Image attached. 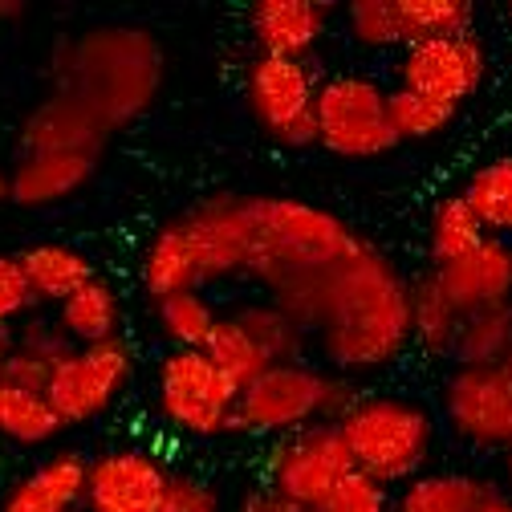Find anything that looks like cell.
<instances>
[{
	"label": "cell",
	"mask_w": 512,
	"mask_h": 512,
	"mask_svg": "<svg viewBox=\"0 0 512 512\" xmlns=\"http://www.w3.org/2000/svg\"><path fill=\"white\" fill-rule=\"evenodd\" d=\"M354 387L342 374L305 362L265 366L236 399L232 435H289L309 423H338L354 403Z\"/></svg>",
	"instance_id": "cell-3"
},
{
	"label": "cell",
	"mask_w": 512,
	"mask_h": 512,
	"mask_svg": "<svg viewBox=\"0 0 512 512\" xmlns=\"http://www.w3.org/2000/svg\"><path fill=\"white\" fill-rule=\"evenodd\" d=\"M236 399L240 387L212 366L204 350H171L159 362V411L167 415L171 427L187 435L196 439L228 435L236 419Z\"/></svg>",
	"instance_id": "cell-6"
},
{
	"label": "cell",
	"mask_w": 512,
	"mask_h": 512,
	"mask_svg": "<svg viewBox=\"0 0 512 512\" xmlns=\"http://www.w3.org/2000/svg\"><path fill=\"white\" fill-rule=\"evenodd\" d=\"M431 273H435L439 289L447 293V301H452L464 317L492 309V305H504L512 297V244L484 236L468 256H460L452 265H439Z\"/></svg>",
	"instance_id": "cell-14"
},
{
	"label": "cell",
	"mask_w": 512,
	"mask_h": 512,
	"mask_svg": "<svg viewBox=\"0 0 512 512\" xmlns=\"http://www.w3.org/2000/svg\"><path fill=\"white\" fill-rule=\"evenodd\" d=\"M338 431L350 447L354 468L378 480L382 488L423 476V464L435 443L431 415L399 395H358L338 419Z\"/></svg>",
	"instance_id": "cell-4"
},
{
	"label": "cell",
	"mask_w": 512,
	"mask_h": 512,
	"mask_svg": "<svg viewBox=\"0 0 512 512\" xmlns=\"http://www.w3.org/2000/svg\"><path fill=\"white\" fill-rule=\"evenodd\" d=\"M155 512H220V496L212 484L196 476H167V488Z\"/></svg>",
	"instance_id": "cell-33"
},
{
	"label": "cell",
	"mask_w": 512,
	"mask_h": 512,
	"mask_svg": "<svg viewBox=\"0 0 512 512\" xmlns=\"http://www.w3.org/2000/svg\"><path fill=\"white\" fill-rule=\"evenodd\" d=\"M21 13H25V5H21V0H0V21L21 17Z\"/></svg>",
	"instance_id": "cell-37"
},
{
	"label": "cell",
	"mask_w": 512,
	"mask_h": 512,
	"mask_svg": "<svg viewBox=\"0 0 512 512\" xmlns=\"http://www.w3.org/2000/svg\"><path fill=\"white\" fill-rule=\"evenodd\" d=\"M53 370H57L53 362H45V358H37V354H25V350L9 346V358H5V370H0V382H5V387H21V391H37V395H45Z\"/></svg>",
	"instance_id": "cell-34"
},
{
	"label": "cell",
	"mask_w": 512,
	"mask_h": 512,
	"mask_svg": "<svg viewBox=\"0 0 512 512\" xmlns=\"http://www.w3.org/2000/svg\"><path fill=\"white\" fill-rule=\"evenodd\" d=\"M508 9H512V5H508Z\"/></svg>",
	"instance_id": "cell-43"
},
{
	"label": "cell",
	"mask_w": 512,
	"mask_h": 512,
	"mask_svg": "<svg viewBox=\"0 0 512 512\" xmlns=\"http://www.w3.org/2000/svg\"><path fill=\"white\" fill-rule=\"evenodd\" d=\"M61 431H66V423L57 419L45 395L0 382V439L21 447H41V443H53Z\"/></svg>",
	"instance_id": "cell-22"
},
{
	"label": "cell",
	"mask_w": 512,
	"mask_h": 512,
	"mask_svg": "<svg viewBox=\"0 0 512 512\" xmlns=\"http://www.w3.org/2000/svg\"><path fill=\"white\" fill-rule=\"evenodd\" d=\"M17 261L25 269V281L41 301H53L61 305L66 297H74L82 285H90L98 277V265L82 248H70V244H33L25 252H17Z\"/></svg>",
	"instance_id": "cell-17"
},
{
	"label": "cell",
	"mask_w": 512,
	"mask_h": 512,
	"mask_svg": "<svg viewBox=\"0 0 512 512\" xmlns=\"http://www.w3.org/2000/svg\"><path fill=\"white\" fill-rule=\"evenodd\" d=\"M29 309H37V297L25 281L21 261L0 252V330H9L13 322H25Z\"/></svg>",
	"instance_id": "cell-32"
},
{
	"label": "cell",
	"mask_w": 512,
	"mask_h": 512,
	"mask_svg": "<svg viewBox=\"0 0 512 512\" xmlns=\"http://www.w3.org/2000/svg\"><path fill=\"white\" fill-rule=\"evenodd\" d=\"M204 354L212 358V366H216L220 374H228V378L236 382L240 391L269 366V358L256 350V342L244 334V326L236 322V317H220L216 330H212V338H208V346H204Z\"/></svg>",
	"instance_id": "cell-28"
},
{
	"label": "cell",
	"mask_w": 512,
	"mask_h": 512,
	"mask_svg": "<svg viewBox=\"0 0 512 512\" xmlns=\"http://www.w3.org/2000/svg\"><path fill=\"white\" fill-rule=\"evenodd\" d=\"M488 232L480 228L476 212L464 204V196H447L435 204L431 212V261L439 265H452L460 256H468Z\"/></svg>",
	"instance_id": "cell-27"
},
{
	"label": "cell",
	"mask_w": 512,
	"mask_h": 512,
	"mask_svg": "<svg viewBox=\"0 0 512 512\" xmlns=\"http://www.w3.org/2000/svg\"><path fill=\"white\" fill-rule=\"evenodd\" d=\"M488 496V484L464 472H431L403 484L395 512H476Z\"/></svg>",
	"instance_id": "cell-21"
},
{
	"label": "cell",
	"mask_w": 512,
	"mask_h": 512,
	"mask_svg": "<svg viewBox=\"0 0 512 512\" xmlns=\"http://www.w3.org/2000/svg\"><path fill=\"white\" fill-rule=\"evenodd\" d=\"M236 512H301V508H293L281 492H273L269 484H261V488H248L244 492V500H240Z\"/></svg>",
	"instance_id": "cell-35"
},
{
	"label": "cell",
	"mask_w": 512,
	"mask_h": 512,
	"mask_svg": "<svg viewBox=\"0 0 512 512\" xmlns=\"http://www.w3.org/2000/svg\"><path fill=\"white\" fill-rule=\"evenodd\" d=\"M98 167V151H37L21 155V163L9 171V200L25 208H49L57 200L74 196L90 183Z\"/></svg>",
	"instance_id": "cell-16"
},
{
	"label": "cell",
	"mask_w": 512,
	"mask_h": 512,
	"mask_svg": "<svg viewBox=\"0 0 512 512\" xmlns=\"http://www.w3.org/2000/svg\"><path fill=\"white\" fill-rule=\"evenodd\" d=\"M5 200H9V171L0 167V204H5Z\"/></svg>",
	"instance_id": "cell-39"
},
{
	"label": "cell",
	"mask_w": 512,
	"mask_h": 512,
	"mask_svg": "<svg viewBox=\"0 0 512 512\" xmlns=\"http://www.w3.org/2000/svg\"><path fill=\"white\" fill-rule=\"evenodd\" d=\"M78 512H86V508H78Z\"/></svg>",
	"instance_id": "cell-42"
},
{
	"label": "cell",
	"mask_w": 512,
	"mask_h": 512,
	"mask_svg": "<svg viewBox=\"0 0 512 512\" xmlns=\"http://www.w3.org/2000/svg\"><path fill=\"white\" fill-rule=\"evenodd\" d=\"M460 326H464V313L447 301L435 273L415 277L411 281V342L435 358H452Z\"/></svg>",
	"instance_id": "cell-19"
},
{
	"label": "cell",
	"mask_w": 512,
	"mask_h": 512,
	"mask_svg": "<svg viewBox=\"0 0 512 512\" xmlns=\"http://www.w3.org/2000/svg\"><path fill=\"white\" fill-rule=\"evenodd\" d=\"M248 106L265 131L285 147H313L317 143V74L309 61L293 57H265L248 61Z\"/></svg>",
	"instance_id": "cell-8"
},
{
	"label": "cell",
	"mask_w": 512,
	"mask_h": 512,
	"mask_svg": "<svg viewBox=\"0 0 512 512\" xmlns=\"http://www.w3.org/2000/svg\"><path fill=\"white\" fill-rule=\"evenodd\" d=\"M512 354V301L468 313L456 338V366H504Z\"/></svg>",
	"instance_id": "cell-24"
},
{
	"label": "cell",
	"mask_w": 512,
	"mask_h": 512,
	"mask_svg": "<svg viewBox=\"0 0 512 512\" xmlns=\"http://www.w3.org/2000/svg\"><path fill=\"white\" fill-rule=\"evenodd\" d=\"M317 147L338 159H378L399 147L387 90L362 74H338L317 86Z\"/></svg>",
	"instance_id": "cell-5"
},
{
	"label": "cell",
	"mask_w": 512,
	"mask_h": 512,
	"mask_svg": "<svg viewBox=\"0 0 512 512\" xmlns=\"http://www.w3.org/2000/svg\"><path fill=\"white\" fill-rule=\"evenodd\" d=\"M293 322L322 338L326 358L346 370H382L411 342V285L362 236L334 269L273 297Z\"/></svg>",
	"instance_id": "cell-1"
},
{
	"label": "cell",
	"mask_w": 512,
	"mask_h": 512,
	"mask_svg": "<svg viewBox=\"0 0 512 512\" xmlns=\"http://www.w3.org/2000/svg\"><path fill=\"white\" fill-rule=\"evenodd\" d=\"M155 317H159V330L175 350H204L220 313L212 309V301L200 289H187V293H171L163 301H155Z\"/></svg>",
	"instance_id": "cell-25"
},
{
	"label": "cell",
	"mask_w": 512,
	"mask_h": 512,
	"mask_svg": "<svg viewBox=\"0 0 512 512\" xmlns=\"http://www.w3.org/2000/svg\"><path fill=\"white\" fill-rule=\"evenodd\" d=\"M387 118H391L395 139L407 143V139L439 135L456 114L435 106V102H427V98H419V94H411V90H403V86H395V90H387Z\"/></svg>",
	"instance_id": "cell-29"
},
{
	"label": "cell",
	"mask_w": 512,
	"mask_h": 512,
	"mask_svg": "<svg viewBox=\"0 0 512 512\" xmlns=\"http://www.w3.org/2000/svg\"><path fill=\"white\" fill-rule=\"evenodd\" d=\"M484 74H488V53L476 33L407 45L399 61V86L452 114L480 90Z\"/></svg>",
	"instance_id": "cell-10"
},
{
	"label": "cell",
	"mask_w": 512,
	"mask_h": 512,
	"mask_svg": "<svg viewBox=\"0 0 512 512\" xmlns=\"http://www.w3.org/2000/svg\"><path fill=\"white\" fill-rule=\"evenodd\" d=\"M476 512H512V496H508V492L488 488V496L480 500V508H476Z\"/></svg>",
	"instance_id": "cell-36"
},
{
	"label": "cell",
	"mask_w": 512,
	"mask_h": 512,
	"mask_svg": "<svg viewBox=\"0 0 512 512\" xmlns=\"http://www.w3.org/2000/svg\"><path fill=\"white\" fill-rule=\"evenodd\" d=\"M460 196L476 212V220L488 236H496V240L512 236V159H492V163L476 167Z\"/></svg>",
	"instance_id": "cell-23"
},
{
	"label": "cell",
	"mask_w": 512,
	"mask_h": 512,
	"mask_svg": "<svg viewBox=\"0 0 512 512\" xmlns=\"http://www.w3.org/2000/svg\"><path fill=\"white\" fill-rule=\"evenodd\" d=\"M350 472H354V460L338 423H309L301 431H289L269 452V488L281 492L301 512L322 508L326 496Z\"/></svg>",
	"instance_id": "cell-7"
},
{
	"label": "cell",
	"mask_w": 512,
	"mask_h": 512,
	"mask_svg": "<svg viewBox=\"0 0 512 512\" xmlns=\"http://www.w3.org/2000/svg\"><path fill=\"white\" fill-rule=\"evenodd\" d=\"M236 322L244 326V334L256 342L269 358V366H281V362H301V350H305V330L293 322V317L277 305H248L240 313H232Z\"/></svg>",
	"instance_id": "cell-26"
},
{
	"label": "cell",
	"mask_w": 512,
	"mask_h": 512,
	"mask_svg": "<svg viewBox=\"0 0 512 512\" xmlns=\"http://www.w3.org/2000/svg\"><path fill=\"white\" fill-rule=\"evenodd\" d=\"M504 472H508V488H512V447H508V456H504ZM512 496V492H508Z\"/></svg>",
	"instance_id": "cell-40"
},
{
	"label": "cell",
	"mask_w": 512,
	"mask_h": 512,
	"mask_svg": "<svg viewBox=\"0 0 512 512\" xmlns=\"http://www.w3.org/2000/svg\"><path fill=\"white\" fill-rule=\"evenodd\" d=\"M317 512H391V492L378 480H370L366 472H350Z\"/></svg>",
	"instance_id": "cell-31"
},
{
	"label": "cell",
	"mask_w": 512,
	"mask_h": 512,
	"mask_svg": "<svg viewBox=\"0 0 512 512\" xmlns=\"http://www.w3.org/2000/svg\"><path fill=\"white\" fill-rule=\"evenodd\" d=\"M118 326H122V301L106 277H94L90 285H82L74 297L57 305V330L74 346L110 342L118 338Z\"/></svg>",
	"instance_id": "cell-18"
},
{
	"label": "cell",
	"mask_w": 512,
	"mask_h": 512,
	"mask_svg": "<svg viewBox=\"0 0 512 512\" xmlns=\"http://www.w3.org/2000/svg\"><path fill=\"white\" fill-rule=\"evenodd\" d=\"M399 45H423L443 37H464L476 25L472 0H395Z\"/></svg>",
	"instance_id": "cell-20"
},
{
	"label": "cell",
	"mask_w": 512,
	"mask_h": 512,
	"mask_svg": "<svg viewBox=\"0 0 512 512\" xmlns=\"http://www.w3.org/2000/svg\"><path fill=\"white\" fill-rule=\"evenodd\" d=\"M330 21L334 5H322V0H256L248 5V29L265 57L309 61L317 41L330 33Z\"/></svg>",
	"instance_id": "cell-13"
},
{
	"label": "cell",
	"mask_w": 512,
	"mask_h": 512,
	"mask_svg": "<svg viewBox=\"0 0 512 512\" xmlns=\"http://www.w3.org/2000/svg\"><path fill=\"white\" fill-rule=\"evenodd\" d=\"M346 25L362 49H403L395 25V0H354V5H346Z\"/></svg>",
	"instance_id": "cell-30"
},
{
	"label": "cell",
	"mask_w": 512,
	"mask_h": 512,
	"mask_svg": "<svg viewBox=\"0 0 512 512\" xmlns=\"http://www.w3.org/2000/svg\"><path fill=\"white\" fill-rule=\"evenodd\" d=\"M167 464L147 452V447H118L98 460H90L86 472V512H155L167 488Z\"/></svg>",
	"instance_id": "cell-12"
},
{
	"label": "cell",
	"mask_w": 512,
	"mask_h": 512,
	"mask_svg": "<svg viewBox=\"0 0 512 512\" xmlns=\"http://www.w3.org/2000/svg\"><path fill=\"white\" fill-rule=\"evenodd\" d=\"M500 370H504V374H508V378H512V354H508V358H504V366H500Z\"/></svg>",
	"instance_id": "cell-41"
},
{
	"label": "cell",
	"mask_w": 512,
	"mask_h": 512,
	"mask_svg": "<svg viewBox=\"0 0 512 512\" xmlns=\"http://www.w3.org/2000/svg\"><path fill=\"white\" fill-rule=\"evenodd\" d=\"M135 354L122 338L98 342V346H74L66 358L57 362L45 399L53 403L57 419L74 427L98 419L131 382Z\"/></svg>",
	"instance_id": "cell-9"
},
{
	"label": "cell",
	"mask_w": 512,
	"mask_h": 512,
	"mask_svg": "<svg viewBox=\"0 0 512 512\" xmlns=\"http://www.w3.org/2000/svg\"><path fill=\"white\" fill-rule=\"evenodd\" d=\"M5 358H9V330H0V370H5Z\"/></svg>",
	"instance_id": "cell-38"
},
{
	"label": "cell",
	"mask_w": 512,
	"mask_h": 512,
	"mask_svg": "<svg viewBox=\"0 0 512 512\" xmlns=\"http://www.w3.org/2000/svg\"><path fill=\"white\" fill-rule=\"evenodd\" d=\"M443 419L476 447H512V378L500 366H456L443 378Z\"/></svg>",
	"instance_id": "cell-11"
},
{
	"label": "cell",
	"mask_w": 512,
	"mask_h": 512,
	"mask_svg": "<svg viewBox=\"0 0 512 512\" xmlns=\"http://www.w3.org/2000/svg\"><path fill=\"white\" fill-rule=\"evenodd\" d=\"M86 472L90 460L74 447H61L5 492L0 512H78L86 496Z\"/></svg>",
	"instance_id": "cell-15"
},
{
	"label": "cell",
	"mask_w": 512,
	"mask_h": 512,
	"mask_svg": "<svg viewBox=\"0 0 512 512\" xmlns=\"http://www.w3.org/2000/svg\"><path fill=\"white\" fill-rule=\"evenodd\" d=\"M236 212L244 232V273L261 281L273 297L334 269L358 240L334 212L305 200L236 196Z\"/></svg>",
	"instance_id": "cell-2"
}]
</instances>
